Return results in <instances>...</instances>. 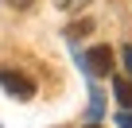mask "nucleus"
<instances>
[{"instance_id":"obj_6","label":"nucleus","mask_w":132,"mask_h":128,"mask_svg":"<svg viewBox=\"0 0 132 128\" xmlns=\"http://www.w3.org/2000/svg\"><path fill=\"white\" fill-rule=\"evenodd\" d=\"M117 124H120V128H132V113H120V116H117Z\"/></svg>"},{"instance_id":"obj_4","label":"nucleus","mask_w":132,"mask_h":128,"mask_svg":"<svg viewBox=\"0 0 132 128\" xmlns=\"http://www.w3.org/2000/svg\"><path fill=\"white\" fill-rule=\"evenodd\" d=\"M89 27H93V23H89V20H82V23H74V27H70V31H66V35H70V39H78V35H86V31H89Z\"/></svg>"},{"instance_id":"obj_3","label":"nucleus","mask_w":132,"mask_h":128,"mask_svg":"<svg viewBox=\"0 0 132 128\" xmlns=\"http://www.w3.org/2000/svg\"><path fill=\"white\" fill-rule=\"evenodd\" d=\"M113 89H117V101L124 109H132V82L128 78H113Z\"/></svg>"},{"instance_id":"obj_7","label":"nucleus","mask_w":132,"mask_h":128,"mask_svg":"<svg viewBox=\"0 0 132 128\" xmlns=\"http://www.w3.org/2000/svg\"><path fill=\"white\" fill-rule=\"evenodd\" d=\"M58 8H70V0H58Z\"/></svg>"},{"instance_id":"obj_2","label":"nucleus","mask_w":132,"mask_h":128,"mask_svg":"<svg viewBox=\"0 0 132 128\" xmlns=\"http://www.w3.org/2000/svg\"><path fill=\"white\" fill-rule=\"evenodd\" d=\"M86 66H89L93 78H109L113 74V50L109 47H89L86 50Z\"/></svg>"},{"instance_id":"obj_8","label":"nucleus","mask_w":132,"mask_h":128,"mask_svg":"<svg viewBox=\"0 0 132 128\" xmlns=\"http://www.w3.org/2000/svg\"><path fill=\"white\" fill-rule=\"evenodd\" d=\"M86 128H101V124H86Z\"/></svg>"},{"instance_id":"obj_5","label":"nucleus","mask_w":132,"mask_h":128,"mask_svg":"<svg viewBox=\"0 0 132 128\" xmlns=\"http://www.w3.org/2000/svg\"><path fill=\"white\" fill-rule=\"evenodd\" d=\"M120 58H124V70H128V78H132V47H124V50H120Z\"/></svg>"},{"instance_id":"obj_1","label":"nucleus","mask_w":132,"mask_h":128,"mask_svg":"<svg viewBox=\"0 0 132 128\" xmlns=\"http://www.w3.org/2000/svg\"><path fill=\"white\" fill-rule=\"evenodd\" d=\"M0 86H4L12 97H20V101H31L35 97V82L27 74H20V70H0Z\"/></svg>"}]
</instances>
